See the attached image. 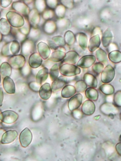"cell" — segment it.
<instances>
[{
	"label": "cell",
	"instance_id": "cell-1",
	"mask_svg": "<svg viewBox=\"0 0 121 161\" xmlns=\"http://www.w3.org/2000/svg\"><path fill=\"white\" fill-rule=\"evenodd\" d=\"M6 19L13 27L19 28L22 27L25 23L23 17L14 11H9L6 14Z\"/></svg>",
	"mask_w": 121,
	"mask_h": 161
},
{
	"label": "cell",
	"instance_id": "cell-2",
	"mask_svg": "<svg viewBox=\"0 0 121 161\" xmlns=\"http://www.w3.org/2000/svg\"><path fill=\"white\" fill-rule=\"evenodd\" d=\"M59 72L64 76L70 77L80 74L81 69L73 64L65 63L61 64L59 68Z\"/></svg>",
	"mask_w": 121,
	"mask_h": 161
},
{
	"label": "cell",
	"instance_id": "cell-3",
	"mask_svg": "<svg viewBox=\"0 0 121 161\" xmlns=\"http://www.w3.org/2000/svg\"><path fill=\"white\" fill-rule=\"evenodd\" d=\"M8 63L12 68L19 69L25 65L26 59L25 56L21 54L12 55L8 59Z\"/></svg>",
	"mask_w": 121,
	"mask_h": 161
},
{
	"label": "cell",
	"instance_id": "cell-4",
	"mask_svg": "<svg viewBox=\"0 0 121 161\" xmlns=\"http://www.w3.org/2000/svg\"><path fill=\"white\" fill-rule=\"evenodd\" d=\"M115 76L114 68L111 65L106 66L101 73L100 79L104 83H108L113 79Z\"/></svg>",
	"mask_w": 121,
	"mask_h": 161
},
{
	"label": "cell",
	"instance_id": "cell-5",
	"mask_svg": "<svg viewBox=\"0 0 121 161\" xmlns=\"http://www.w3.org/2000/svg\"><path fill=\"white\" fill-rule=\"evenodd\" d=\"M11 7L15 11L21 14L23 16L27 17L30 12V8L23 2L16 1L12 4Z\"/></svg>",
	"mask_w": 121,
	"mask_h": 161
},
{
	"label": "cell",
	"instance_id": "cell-6",
	"mask_svg": "<svg viewBox=\"0 0 121 161\" xmlns=\"http://www.w3.org/2000/svg\"><path fill=\"white\" fill-rule=\"evenodd\" d=\"M19 116L15 111L7 110L0 113V120L7 124H11L15 122L18 119Z\"/></svg>",
	"mask_w": 121,
	"mask_h": 161
},
{
	"label": "cell",
	"instance_id": "cell-7",
	"mask_svg": "<svg viewBox=\"0 0 121 161\" xmlns=\"http://www.w3.org/2000/svg\"><path fill=\"white\" fill-rule=\"evenodd\" d=\"M35 47L34 41L30 39L26 38L21 43V53L24 56L31 55L34 51Z\"/></svg>",
	"mask_w": 121,
	"mask_h": 161
},
{
	"label": "cell",
	"instance_id": "cell-8",
	"mask_svg": "<svg viewBox=\"0 0 121 161\" xmlns=\"http://www.w3.org/2000/svg\"><path fill=\"white\" fill-rule=\"evenodd\" d=\"M32 139V133L28 128H25L20 133L19 141L22 147H27L31 143Z\"/></svg>",
	"mask_w": 121,
	"mask_h": 161
},
{
	"label": "cell",
	"instance_id": "cell-9",
	"mask_svg": "<svg viewBox=\"0 0 121 161\" xmlns=\"http://www.w3.org/2000/svg\"><path fill=\"white\" fill-rule=\"evenodd\" d=\"M28 20L31 27H38L40 21V13L35 8L30 10L28 16Z\"/></svg>",
	"mask_w": 121,
	"mask_h": 161
},
{
	"label": "cell",
	"instance_id": "cell-10",
	"mask_svg": "<svg viewBox=\"0 0 121 161\" xmlns=\"http://www.w3.org/2000/svg\"><path fill=\"white\" fill-rule=\"evenodd\" d=\"M96 60L95 56L93 55H85L82 57L78 61L77 66L82 68L90 67Z\"/></svg>",
	"mask_w": 121,
	"mask_h": 161
},
{
	"label": "cell",
	"instance_id": "cell-11",
	"mask_svg": "<svg viewBox=\"0 0 121 161\" xmlns=\"http://www.w3.org/2000/svg\"><path fill=\"white\" fill-rule=\"evenodd\" d=\"M83 100V96L80 93L74 95L69 99L68 107L70 111H72L78 109L81 105Z\"/></svg>",
	"mask_w": 121,
	"mask_h": 161
},
{
	"label": "cell",
	"instance_id": "cell-12",
	"mask_svg": "<svg viewBox=\"0 0 121 161\" xmlns=\"http://www.w3.org/2000/svg\"><path fill=\"white\" fill-rule=\"evenodd\" d=\"M47 42L50 48L54 50H56L59 48L63 47L66 43L64 38L61 36H54L51 40H48Z\"/></svg>",
	"mask_w": 121,
	"mask_h": 161
},
{
	"label": "cell",
	"instance_id": "cell-13",
	"mask_svg": "<svg viewBox=\"0 0 121 161\" xmlns=\"http://www.w3.org/2000/svg\"><path fill=\"white\" fill-rule=\"evenodd\" d=\"M38 53L42 59L46 60L49 57L51 50L47 44L42 41L39 42L37 45Z\"/></svg>",
	"mask_w": 121,
	"mask_h": 161
},
{
	"label": "cell",
	"instance_id": "cell-14",
	"mask_svg": "<svg viewBox=\"0 0 121 161\" xmlns=\"http://www.w3.org/2000/svg\"><path fill=\"white\" fill-rule=\"evenodd\" d=\"M95 105L93 101L90 100L85 101L83 103L81 107V111L84 114L90 116L95 112Z\"/></svg>",
	"mask_w": 121,
	"mask_h": 161
},
{
	"label": "cell",
	"instance_id": "cell-15",
	"mask_svg": "<svg viewBox=\"0 0 121 161\" xmlns=\"http://www.w3.org/2000/svg\"><path fill=\"white\" fill-rule=\"evenodd\" d=\"M67 82V78L64 76H60L53 81L51 85L52 91L55 92L62 89Z\"/></svg>",
	"mask_w": 121,
	"mask_h": 161
},
{
	"label": "cell",
	"instance_id": "cell-16",
	"mask_svg": "<svg viewBox=\"0 0 121 161\" xmlns=\"http://www.w3.org/2000/svg\"><path fill=\"white\" fill-rule=\"evenodd\" d=\"M18 135V132L15 130L6 131L2 136L1 143L2 144L10 143L15 140Z\"/></svg>",
	"mask_w": 121,
	"mask_h": 161
},
{
	"label": "cell",
	"instance_id": "cell-17",
	"mask_svg": "<svg viewBox=\"0 0 121 161\" xmlns=\"http://www.w3.org/2000/svg\"><path fill=\"white\" fill-rule=\"evenodd\" d=\"M42 63V59L39 54L34 52L31 54L28 59V64L32 68H37L40 66Z\"/></svg>",
	"mask_w": 121,
	"mask_h": 161
},
{
	"label": "cell",
	"instance_id": "cell-18",
	"mask_svg": "<svg viewBox=\"0 0 121 161\" xmlns=\"http://www.w3.org/2000/svg\"><path fill=\"white\" fill-rule=\"evenodd\" d=\"M52 90L50 84L46 83L40 87L39 93L40 97L44 100L48 99L51 96Z\"/></svg>",
	"mask_w": 121,
	"mask_h": 161
},
{
	"label": "cell",
	"instance_id": "cell-19",
	"mask_svg": "<svg viewBox=\"0 0 121 161\" xmlns=\"http://www.w3.org/2000/svg\"><path fill=\"white\" fill-rule=\"evenodd\" d=\"M42 28L45 34L51 35L55 32L57 27L56 23L51 20L45 21L42 25Z\"/></svg>",
	"mask_w": 121,
	"mask_h": 161
},
{
	"label": "cell",
	"instance_id": "cell-20",
	"mask_svg": "<svg viewBox=\"0 0 121 161\" xmlns=\"http://www.w3.org/2000/svg\"><path fill=\"white\" fill-rule=\"evenodd\" d=\"M3 85L5 90L7 93L9 94L15 93V84L13 80L9 77H6L4 78Z\"/></svg>",
	"mask_w": 121,
	"mask_h": 161
},
{
	"label": "cell",
	"instance_id": "cell-21",
	"mask_svg": "<svg viewBox=\"0 0 121 161\" xmlns=\"http://www.w3.org/2000/svg\"><path fill=\"white\" fill-rule=\"evenodd\" d=\"M79 58V55L76 52L70 51L65 53L62 61L67 63L75 64L78 61Z\"/></svg>",
	"mask_w": 121,
	"mask_h": 161
},
{
	"label": "cell",
	"instance_id": "cell-22",
	"mask_svg": "<svg viewBox=\"0 0 121 161\" xmlns=\"http://www.w3.org/2000/svg\"><path fill=\"white\" fill-rule=\"evenodd\" d=\"M48 69L44 67L38 72L36 77V82L41 85L47 79L49 75Z\"/></svg>",
	"mask_w": 121,
	"mask_h": 161
},
{
	"label": "cell",
	"instance_id": "cell-23",
	"mask_svg": "<svg viewBox=\"0 0 121 161\" xmlns=\"http://www.w3.org/2000/svg\"><path fill=\"white\" fill-rule=\"evenodd\" d=\"M83 81L90 87L96 88L97 86V80L96 78L92 74L86 73L83 76Z\"/></svg>",
	"mask_w": 121,
	"mask_h": 161
},
{
	"label": "cell",
	"instance_id": "cell-24",
	"mask_svg": "<svg viewBox=\"0 0 121 161\" xmlns=\"http://www.w3.org/2000/svg\"><path fill=\"white\" fill-rule=\"evenodd\" d=\"M100 44V40L99 35H96L90 39L88 48L89 51L93 52L99 48Z\"/></svg>",
	"mask_w": 121,
	"mask_h": 161
},
{
	"label": "cell",
	"instance_id": "cell-25",
	"mask_svg": "<svg viewBox=\"0 0 121 161\" xmlns=\"http://www.w3.org/2000/svg\"><path fill=\"white\" fill-rule=\"evenodd\" d=\"M11 28L6 19L2 18L0 19V33L2 35L5 36L9 34Z\"/></svg>",
	"mask_w": 121,
	"mask_h": 161
},
{
	"label": "cell",
	"instance_id": "cell-26",
	"mask_svg": "<svg viewBox=\"0 0 121 161\" xmlns=\"http://www.w3.org/2000/svg\"><path fill=\"white\" fill-rule=\"evenodd\" d=\"M76 92L74 86L70 85H66L62 89L61 95L64 98H69L74 95Z\"/></svg>",
	"mask_w": 121,
	"mask_h": 161
},
{
	"label": "cell",
	"instance_id": "cell-27",
	"mask_svg": "<svg viewBox=\"0 0 121 161\" xmlns=\"http://www.w3.org/2000/svg\"><path fill=\"white\" fill-rule=\"evenodd\" d=\"M65 53L60 50L53 52L48 58L49 60L53 62L57 63L62 61L65 56Z\"/></svg>",
	"mask_w": 121,
	"mask_h": 161
},
{
	"label": "cell",
	"instance_id": "cell-28",
	"mask_svg": "<svg viewBox=\"0 0 121 161\" xmlns=\"http://www.w3.org/2000/svg\"><path fill=\"white\" fill-rule=\"evenodd\" d=\"M12 68L7 62L2 63L0 66V73L3 78L9 77L11 73Z\"/></svg>",
	"mask_w": 121,
	"mask_h": 161
},
{
	"label": "cell",
	"instance_id": "cell-29",
	"mask_svg": "<svg viewBox=\"0 0 121 161\" xmlns=\"http://www.w3.org/2000/svg\"><path fill=\"white\" fill-rule=\"evenodd\" d=\"M85 94L86 98L92 101H96L98 98V92L94 88L89 87L87 88L85 91Z\"/></svg>",
	"mask_w": 121,
	"mask_h": 161
},
{
	"label": "cell",
	"instance_id": "cell-30",
	"mask_svg": "<svg viewBox=\"0 0 121 161\" xmlns=\"http://www.w3.org/2000/svg\"><path fill=\"white\" fill-rule=\"evenodd\" d=\"M113 35L110 30L107 28L104 32L102 38L103 46L105 47H108L112 41Z\"/></svg>",
	"mask_w": 121,
	"mask_h": 161
},
{
	"label": "cell",
	"instance_id": "cell-31",
	"mask_svg": "<svg viewBox=\"0 0 121 161\" xmlns=\"http://www.w3.org/2000/svg\"><path fill=\"white\" fill-rule=\"evenodd\" d=\"M61 64L60 63H55L50 69L49 74L52 81H54L58 77L59 73V68Z\"/></svg>",
	"mask_w": 121,
	"mask_h": 161
},
{
	"label": "cell",
	"instance_id": "cell-32",
	"mask_svg": "<svg viewBox=\"0 0 121 161\" xmlns=\"http://www.w3.org/2000/svg\"><path fill=\"white\" fill-rule=\"evenodd\" d=\"M99 90L106 95H110L114 93L115 89L113 86L109 83L101 85L99 87Z\"/></svg>",
	"mask_w": 121,
	"mask_h": 161
},
{
	"label": "cell",
	"instance_id": "cell-33",
	"mask_svg": "<svg viewBox=\"0 0 121 161\" xmlns=\"http://www.w3.org/2000/svg\"><path fill=\"white\" fill-rule=\"evenodd\" d=\"M96 56L97 60L102 63L107 62L108 59L106 52L101 48H99L96 52Z\"/></svg>",
	"mask_w": 121,
	"mask_h": 161
},
{
	"label": "cell",
	"instance_id": "cell-34",
	"mask_svg": "<svg viewBox=\"0 0 121 161\" xmlns=\"http://www.w3.org/2000/svg\"><path fill=\"white\" fill-rule=\"evenodd\" d=\"M108 57L112 62L115 63H119L121 61V52L117 50L112 51L109 54Z\"/></svg>",
	"mask_w": 121,
	"mask_h": 161
},
{
	"label": "cell",
	"instance_id": "cell-35",
	"mask_svg": "<svg viewBox=\"0 0 121 161\" xmlns=\"http://www.w3.org/2000/svg\"><path fill=\"white\" fill-rule=\"evenodd\" d=\"M41 34V31L38 27H31L30 32L27 36L28 38L34 41L38 39Z\"/></svg>",
	"mask_w": 121,
	"mask_h": 161
},
{
	"label": "cell",
	"instance_id": "cell-36",
	"mask_svg": "<svg viewBox=\"0 0 121 161\" xmlns=\"http://www.w3.org/2000/svg\"><path fill=\"white\" fill-rule=\"evenodd\" d=\"M10 49L12 55H17L21 49V46L19 42L15 40H13L11 42Z\"/></svg>",
	"mask_w": 121,
	"mask_h": 161
},
{
	"label": "cell",
	"instance_id": "cell-37",
	"mask_svg": "<svg viewBox=\"0 0 121 161\" xmlns=\"http://www.w3.org/2000/svg\"><path fill=\"white\" fill-rule=\"evenodd\" d=\"M25 18L24 25L22 27L18 28V30L22 34L27 36L30 32L31 26L26 17H25Z\"/></svg>",
	"mask_w": 121,
	"mask_h": 161
},
{
	"label": "cell",
	"instance_id": "cell-38",
	"mask_svg": "<svg viewBox=\"0 0 121 161\" xmlns=\"http://www.w3.org/2000/svg\"><path fill=\"white\" fill-rule=\"evenodd\" d=\"M35 8L39 13H42L46 9V3L45 0H35L34 2Z\"/></svg>",
	"mask_w": 121,
	"mask_h": 161
},
{
	"label": "cell",
	"instance_id": "cell-39",
	"mask_svg": "<svg viewBox=\"0 0 121 161\" xmlns=\"http://www.w3.org/2000/svg\"><path fill=\"white\" fill-rule=\"evenodd\" d=\"M74 86L76 92L80 93L85 91L87 85L83 80H79L76 82Z\"/></svg>",
	"mask_w": 121,
	"mask_h": 161
},
{
	"label": "cell",
	"instance_id": "cell-40",
	"mask_svg": "<svg viewBox=\"0 0 121 161\" xmlns=\"http://www.w3.org/2000/svg\"><path fill=\"white\" fill-rule=\"evenodd\" d=\"M87 35L83 33H80L78 38V42L80 46L84 50H85L87 45Z\"/></svg>",
	"mask_w": 121,
	"mask_h": 161
},
{
	"label": "cell",
	"instance_id": "cell-41",
	"mask_svg": "<svg viewBox=\"0 0 121 161\" xmlns=\"http://www.w3.org/2000/svg\"><path fill=\"white\" fill-rule=\"evenodd\" d=\"M75 37L74 34L71 31H67L65 34L64 38L65 43L69 45H72L74 42Z\"/></svg>",
	"mask_w": 121,
	"mask_h": 161
},
{
	"label": "cell",
	"instance_id": "cell-42",
	"mask_svg": "<svg viewBox=\"0 0 121 161\" xmlns=\"http://www.w3.org/2000/svg\"><path fill=\"white\" fill-rule=\"evenodd\" d=\"M65 10V7L63 5H58L55 9L54 11L55 14L57 18L61 19L64 16Z\"/></svg>",
	"mask_w": 121,
	"mask_h": 161
},
{
	"label": "cell",
	"instance_id": "cell-43",
	"mask_svg": "<svg viewBox=\"0 0 121 161\" xmlns=\"http://www.w3.org/2000/svg\"><path fill=\"white\" fill-rule=\"evenodd\" d=\"M55 15L54 11L50 9H46L42 13V18L45 21L51 20Z\"/></svg>",
	"mask_w": 121,
	"mask_h": 161
},
{
	"label": "cell",
	"instance_id": "cell-44",
	"mask_svg": "<svg viewBox=\"0 0 121 161\" xmlns=\"http://www.w3.org/2000/svg\"><path fill=\"white\" fill-rule=\"evenodd\" d=\"M113 101L114 105L117 107L121 106V91L118 90L114 94Z\"/></svg>",
	"mask_w": 121,
	"mask_h": 161
},
{
	"label": "cell",
	"instance_id": "cell-45",
	"mask_svg": "<svg viewBox=\"0 0 121 161\" xmlns=\"http://www.w3.org/2000/svg\"><path fill=\"white\" fill-rule=\"evenodd\" d=\"M93 65L92 67V70L96 74H99L101 73L104 68L103 64L100 62L96 63Z\"/></svg>",
	"mask_w": 121,
	"mask_h": 161
},
{
	"label": "cell",
	"instance_id": "cell-46",
	"mask_svg": "<svg viewBox=\"0 0 121 161\" xmlns=\"http://www.w3.org/2000/svg\"><path fill=\"white\" fill-rule=\"evenodd\" d=\"M11 42L6 43L3 47L2 50V53L3 56H12V54L11 53L10 49V45Z\"/></svg>",
	"mask_w": 121,
	"mask_h": 161
},
{
	"label": "cell",
	"instance_id": "cell-47",
	"mask_svg": "<svg viewBox=\"0 0 121 161\" xmlns=\"http://www.w3.org/2000/svg\"><path fill=\"white\" fill-rule=\"evenodd\" d=\"M46 5L49 9L53 10L55 9L57 5V1L48 0L45 1Z\"/></svg>",
	"mask_w": 121,
	"mask_h": 161
},
{
	"label": "cell",
	"instance_id": "cell-48",
	"mask_svg": "<svg viewBox=\"0 0 121 161\" xmlns=\"http://www.w3.org/2000/svg\"><path fill=\"white\" fill-rule=\"evenodd\" d=\"M12 0H0V4L1 6L4 8L9 6L11 3Z\"/></svg>",
	"mask_w": 121,
	"mask_h": 161
},
{
	"label": "cell",
	"instance_id": "cell-49",
	"mask_svg": "<svg viewBox=\"0 0 121 161\" xmlns=\"http://www.w3.org/2000/svg\"><path fill=\"white\" fill-rule=\"evenodd\" d=\"M3 99V93L2 89L0 88V107L2 105Z\"/></svg>",
	"mask_w": 121,
	"mask_h": 161
},
{
	"label": "cell",
	"instance_id": "cell-50",
	"mask_svg": "<svg viewBox=\"0 0 121 161\" xmlns=\"http://www.w3.org/2000/svg\"><path fill=\"white\" fill-rule=\"evenodd\" d=\"M116 149L118 154L121 155V143H119L117 144L116 146Z\"/></svg>",
	"mask_w": 121,
	"mask_h": 161
},
{
	"label": "cell",
	"instance_id": "cell-51",
	"mask_svg": "<svg viewBox=\"0 0 121 161\" xmlns=\"http://www.w3.org/2000/svg\"><path fill=\"white\" fill-rule=\"evenodd\" d=\"M2 34L0 33V42H1L2 40Z\"/></svg>",
	"mask_w": 121,
	"mask_h": 161
},
{
	"label": "cell",
	"instance_id": "cell-52",
	"mask_svg": "<svg viewBox=\"0 0 121 161\" xmlns=\"http://www.w3.org/2000/svg\"><path fill=\"white\" fill-rule=\"evenodd\" d=\"M1 75L0 74V82H1Z\"/></svg>",
	"mask_w": 121,
	"mask_h": 161
},
{
	"label": "cell",
	"instance_id": "cell-53",
	"mask_svg": "<svg viewBox=\"0 0 121 161\" xmlns=\"http://www.w3.org/2000/svg\"><path fill=\"white\" fill-rule=\"evenodd\" d=\"M1 12L0 11V16H1Z\"/></svg>",
	"mask_w": 121,
	"mask_h": 161
},
{
	"label": "cell",
	"instance_id": "cell-54",
	"mask_svg": "<svg viewBox=\"0 0 121 161\" xmlns=\"http://www.w3.org/2000/svg\"></svg>",
	"mask_w": 121,
	"mask_h": 161
}]
</instances>
